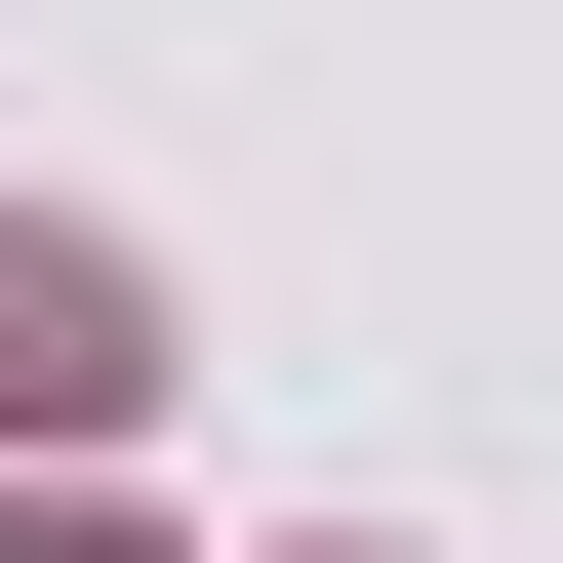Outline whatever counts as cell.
<instances>
[{"label": "cell", "instance_id": "obj_1", "mask_svg": "<svg viewBox=\"0 0 563 563\" xmlns=\"http://www.w3.org/2000/svg\"><path fill=\"white\" fill-rule=\"evenodd\" d=\"M162 402V322H121V242H0V443H121Z\"/></svg>", "mask_w": 563, "mask_h": 563}]
</instances>
